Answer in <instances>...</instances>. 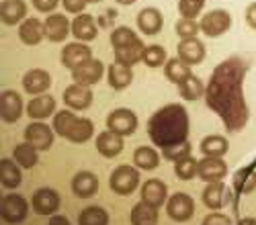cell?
Segmentation results:
<instances>
[{"instance_id": "cell-1", "label": "cell", "mask_w": 256, "mask_h": 225, "mask_svg": "<svg viewBox=\"0 0 256 225\" xmlns=\"http://www.w3.org/2000/svg\"><path fill=\"white\" fill-rule=\"evenodd\" d=\"M246 61L238 55L224 59L211 72L209 84L205 88L207 107L218 113L228 131H240L248 123V105L244 98V76Z\"/></svg>"}, {"instance_id": "cell-2", "label": "cell", "mask_w": 256, "mask_h": 225, "mask_svg": "<svg viewBox=\"0 0 256 225\" xmlns=\"http://www.w3.org/2000/svg\"><path fill=\"white\" fill-rule=\"evenodd\" d=\"M148 137L152 139L154 146L168 148L174 143L188 141V113L178 102L158 109L150 119H148Z\"/></svg>"}, {"instance_id": "cell-3", "label": "cell", "mask_w": 256, "mask_h": 225, "mask_svg": "<svg viewBox=\"0 0 256 225\" xmlns=\"http://www.w3.org/2000/svg\"><path fill=\"white\" fill-rule=\"evenodd\" d=\"M111 45H113L117 64L130 66V68L138 64L146 51V45L142 43V39L130 27H115L111 31Z\"/></svg>"}, {"instance_id": "cell-4", "label": "cell", "mask_w": 256, "mask_h": 225, "mask_svg": "<svg viewBox=\"0 0 256 225\" xmlns=\"http://www.w3.org/2000/svg\"><path fill=\"white\" fill-rule=\"evenodd\" d=\"M140 170L136 166H130V164H123V166L115 168L111 178H109V187L115 195L127 197L132 195L138 187H140Z\"/></svg>"}, {"instance_id": "cell-5", "label": "cell", "mask_w": 256, "mask_h": 225, "mask_svg": "<svg viewBox=\"0 0 256 225\" xmlns=\"http://www.w3.org/2000/svg\"><path fill=\"white\" fill-rule=\"evenodd\" d=\"M0 215L6 223H23L29 215V203L20 195H6L0 201Z\"/></svg>"}, {"instance_id": "cell-6", "label": "cell", "mask_w": 256, "mask_h": 225, "mask_svg": "<svg viewBox=\"0 0 256 225\" xmlns=\"http://www.w3.org/2000/svg\"><path fill=\"white\" fill-rule=\"evenodd\" d=\"M199 25H201V33L203 35H207V37H222L232 27V16H230L228 10L216 8V10H209L207 14H203Z\"/></svg>"}, {"instance_id": "cell-7", "label": "cell", "mask_w": 256, "mask_h": 225, "mask_svg": "<svg viewBox=\"0 0 256 225\" xmlns=\"http://www.w3.org/2000/svg\"><path fill=\"white\" fill-rule=\"evenodd\" d=\"M106 129H111L119 135H134L138 129V117L130 109H115L106 117Z\"/></svg>"}, {"instance_id": "cell-8", "label": "cell", "mask_w": 256, "mask_h": 225, "mask_svg": "<svg viewBox=\"0 0 256 225\" xmlns=\"http://www.w3.org/2000/svg\"><path fill=\"white\" fill-rule=\"evenodd\" d=\"M54 127L46 125L44 121H33L25 127V141H29L39 152H46L54 146Z\"/></svg>"}, {"instance_id": "cell-9", "label": "cell", "mask_w": 256, "mask_h": 225, "mask_svg": "<svg viewBox=\"0 0 256 225\" xmlns=\"http://www.w3.org/2000/svg\"><path fill=\"white\" fill-rule=\"evenodd\" d=\"M166 213L172 221H178V223H184L188 221L190 217L195 215V203L188 195L184 193H176L168 199L166 203Z\"/></svg>"}, {"instance_id": "cell-10", "label": "cell", "mask_w": 256, "mask_h": 225, "mask_svg": "<svg viewBox=\"0 0 256 225\" xmlns=\"http://www.w3.org/2000/svg\"><path fill=\"white\" fill-rule=\"evenodd\" d=\"M25 111L23 98L16 90H2L0 92V117L4 123H16Z\"/></svg>"}, {"instance_id": "cell-11", "label": "cell", "mask_w": 256, "mask_h": 225, "mask_svg": "<svg viewBox=\"0 0 256 225\" xmlns=\"http://www.w3.org/2000/svg\"><path fill=\"white\" fill-rule=\"evenodd\" d=\"M60 193L54 191V189H37L33 193V199H31V207L37 215H56V211L60 209Z\"/></svg>"}, {"instance_id": "cell-12", "label": "cell", "mask_w": 256, "mask_h": 225, "mask_svg": "<svg viewBox=\"0 0 256 225\" xmlns=\"http://www.w3.org/2000/svg\"><path fill=\"white\" fill-rule=\"evenodd\" d=\"M90 59H92V49L86 43H80V41L78 43H68L62 49V64L72 72L78 70L80 66H84Z\"/></svg>"}, {"instance_id": "cell-13", "label": "cell", "mask_w": 256, "mask_h": 225, "mask_svg": "<svg viewBox=\"0 0 256 225\" xmlns=\"http://www.w3.org/2000/svg\"><path fill=\"white\" fill-rule=\"evenodd\" d=\"M44 27H46V39L52 41V43H62L72 33V23L66 14H56V12L50 14L44 20Z\"/></svg>"}, {"instance_id": "cell-14", "label": "cell", "mask_w": 256, "mask_h": 225, "mask_svg": "<svg viewBox=\"0 0 256 225\" xmlns=\"http://www.w3.org/2000/svg\"><path fill=\"white\" fill-rule=\"evenodd\" d=\"M64 102L66 107L72 111H84L92 105V90L90 86H84V84H70L66 90H64Z\"/></svg>"}, {"instance_id": "cell-15", "label": "cell", "mask_w": 256, "mask_h": 225, "mask_svg": "<svg viewBox=\"0 0 256 225\" xmlns=\"http://www.w3.org/2000/svg\"><path fill=\"white\" fill-rule=\"evenodd\" d=\"M50 86H52V76L44 68H33L23 76V88H25V92H29L33 96L46 94V90Z\"/></svg>"}, {"instance_id": "cell-16", "label": "cell", "mask_w": 256, "mask_h": 225, "mask_svg": "<svg viewBox=\"0 0 256 225\" xmlns=\"http://www.w3.org/2000/svg\"><path fill=\"white\" fill-rule=\"evenodd\" d=\"M176 53H178L176 57H180L184 64L197 66L205 59L207 51H205V45L201 43V41L197 37H193V39H180V43L176 47Z\"/></svg>"}, {"instance_id": "cell-17", "label": "cell", "mask_w": 256, "mask_h": 225, "mask_svg": "<svg viewBox=\"0 0 256 225\" xmlns=\"http://www.w3.org/2000/svg\"><path fill=\"white\" fill-rule=\"evenodd\" d=\"M228 174V164L222 160V158H203L199 162V172L197 176L201 180H205L207 184L209 182H220L224 180Z\"/></svg>"}, {"instance_id": "cell-18", "label": "cell", "mask_w": 256, "mask_h": 225, "mask_svg": "<svg viewBox=\"0 0 256 225\" xmlns=\"http://www.w3.org/2000/svg\"><path fill=\"white\" fill-rule=\"evenodd\" d=\"M72 35L80 41V43H88V41L96 39L98 27L92 14H76L72 20Z\"/></svg>"}, {"instance_id": "cell-19", "label": "cell", "mask_w": 256, "mask_h": 225, "mask_svg": "<svg viewBox=\"0 0 256 225\" xmlns=\"http://www.w3.org/2000/svg\"><path fill=\"white\" fill-rule=\"evenodd\" d=\"M125 143H123V135L106 129L102 131L98 137H96V152L102 156V158H115L123 152Z\"/></svg>"}, {"instance_id": "cell-20", "label": "cell", "mask_w": 256, "mask_h": 225, "mask_svg": "<svg viewBox=\"0 0 256 225\" xmlns=\"http://www.w3.org/2000/svg\"><path fill=\"white\" fill-rule=\"evenodd\" d=\"M102 72H104L102 61H98V59L92 57L90 61H86L84 66H80L78 70L72 72V80L76 82V84L92 86V84H96V82L102 78Z\"/></svg>"}, {"instance_id": "cell-21", "label": "cell", "mask_w": 256, "mask_h": 225, "mask_svg": "<svg viewBox=\"0 0 256 225\" xmlns=\"http://www.w3.org/2000/svg\"><path fill=\"white\" fill-rule=\"evenodd\" d=\"M166 197H168V189L166 184L158 178H152V180H146L144 187H142V201L152 205V207L160 209L162 205L166 203Z\"/></svg>"}, {"instance_id": "cell-22", "label": "cell", "mask_w": 256, "mask_h": 225, "mask_svg": "<svg viewBox=\"0 0 256 225\" xmlns=\"http://www.w3.org/2000/svg\"><path fill=\"white\" fill-rule=\"evenodd\" d=\"M162 25H164V18H162V12L158 8L148 6V8L140 10V14H138V29L144 35H158L162 31Z\"/></svg>"}, {"instance_id": "cell-23", "label": "cell", "mask_w": 256, "mask_h": 225, "mask_svg": "<svg viewBox=\"0 0 256 225\" xmlns=\"http://www.w3.org/2000/svg\"><path fill=\"white\" fill-rule=\"evenodd\" d=\"M96 191H98V178H96V174L82 170V172H78L72 178V193L78 199H90V197L96 195Z\"/></svg>"}, {"instance_id": "cell-24", "label": "cell", "mask_w": 256, "mask_h": 225, "mask_svg": "<svg viewBox=\"0 0 256 225\" xmlns=\"http://www.w3.org/2000/svg\"><path fill=\"white\" fill-rule=\"evenodd\" d=\"M46 37V27L39 18H25L18 27V39L23 41L25 45H37L41 43V39Z\"/></svg>"}, {"instance_id": "cell-25", "label": "cell", "mask_w": 256, "mask_h": 225, "mask_svg": "<svg viewBox=\"0 0 256 225\" xmlns=\"http://www.w3.org/2000/svg\"><path fill=\"white\" fill-rule=\"evenodd\" d=\"M56 113V98L50 94H39L27 105V115L33 121H44Z\"/></svg>"}, {"instance_id": "cell-26", "label": "cell", "mask_w": 256, "mask_h": 225, "mask_svg": "<svg viewBox=\"0 0 256 225\" xmlns=\"http://www.w3.org/2000/svg\"><path fill=\"white\" fill-rule=\"evenodd\" d=\"M27 16V4L23 0H2L0 4V18L4 25H16Z\"/></svg>"}, {"instance_id": "cell-27", "label": "cell", "mask_w": 256, "mask_h": 225, "mask_svg": "<svg viewBox=\"0 0 256 225\" xmlns=\"http://www.w3.org/2000/svg\"><path fill=\"white\" fill-rule=\"evenodd\" d=\"M226 197H228V189H226V184L220 180V182H209L201 199H203V205L207 209H213V211H218L224 207V203H226Z\"/></svg>"}, {"instance_id": "cell-28", "label": "cell", "mask_w": 256, "mask_h": 225, "mask_svg": "<svg viewBox=\"0 0 256 225\" xmlns=\"http://www.w3.org/2000/svg\"><path fill=\"white\" fill-rule=\"evenodd\" d=\"M106 78H109V84L115 90H125L127 86L134 82V70L130 66H123V64H111L109 70H106Z\"/></svg>"}, {"instance_id": "cell-29", "label": "cell", "mask_w": 256, "mask_h": 225, "mask_svg": "<svg viewBox=\"0 0 256 225\" xmlns=\"http://www.w3.org/2000/svg\"><path fill=\"white\" fill-rule=\"evenodd\" d=\"M0 182H2L4 189H16L20 182H23V174H20V166L14 160L2 158L0 160Z\"/></svg>"}, {"instance_id": "cell-30", "label": "cell", "mask_w": 256, "mask_h": 225, "mask_svg": "<svg viewBox=\"0 0 256 225\" xmlns=\"http://www.w3.org/2000/svg\"><path fill=\"white\" fill-rule=\"evenodd\" d=\"M199 148L205 158H224L230 150V141L224 135H207L201 139Z\"/></svg>"}, {"instance_id": "cell-31", "label": "cell", "mask_w": 256, "mask_h": 225, "mask_svg": "<svg viewBox=\"0 0 256 225\" xmlns=\"http://www.w3.org/2000/svg\"><path fill=\"white\" fill-rule=\"evenodd\" d=\"M164 76H166V80H170L172 84L178 86L188 76H193V72H190V66L184 64L180 57H170L164 64Z\"/></svg>"}, {"instance_id": "cell-32", "label": "cell", "mask_w": 256, "mask_h": 225, "mask_svg": "<svg viewBox=\"0 0 256 225\" xmlns=\"http://www.w3.org/2000/svg\"><path fill=\"white\" fill-rule=\"evenodd\" d=\"M130 221H132V225H156L158 223V209L142 201L132 207Z\"/></svg>"}, {"instance_id": "cell-33", "label": "cell", "mask_w": 256, "mask_h": 225, "mask_svg": "<svg viewBox=\"0 0 256 225\" xmlns=\"http://www.w3.org/2000/svg\"><path fill=\"white\" fill-rule=\"evenodd\" d=\"M37 152H39V150L33 148L29 141L18 143V146H14V150H12V160L18 164L20 168H33L35 164L39 162Z\"/></svg>"}, {"instance_id": "cell-34", "label": "cell", "mask_w": 256, "mask_h": 225, "mask_svg": "<svg viewBox=\"0 0 256 225\" xmlns=\"http://www.w3.org/2000/svg\"><path fill=\"white\" fill-rule=\"evenodd\" d=\"M134 164L136 168L140 170H156L158 164H160V156L154 148H148V146H142L134 152Z\"/></svg>"}, {"instance_id": "cell-35", "label": "cell", "mask_w": 256, "mask_h": 225, "mask_svg": "<svg viewBox=\"0 0 256 225\" xmlns=\"http://www.w3.org/2000/svg\"><path fill=\"white\" fill-rule=\"evenodd\" d=\"M94 133V123L90 119H84V117H78V121L74 123V127L72 131L68 133V141L72 143H84V141H88Z\"/></svg>"}, {"instance_id": "cell-36", "label": "cell", "mask_w": 256, "mask_h": 225, "mask_svg": "<svg viewBox=\"0 0 256 225\" xmlns=\"http://www.w3.org/2000/svg\"><path fill=\"white\" fill-rule=\"evenodd\" d=\"M78 225H109V213H106L102 207H86L82 209L78 215Z\"/></svg>"}, {"instance_id": "cell-37", "label": "cell", "mask_w": 256, "mask_h": 225, "mask_svg": "<svg viewBox=\"0 0 256 225\" xmlns=\"http://www.w3.org/2000/svg\"><path fill=\"white\" fill-rule=\"evenodd\" d=\"M254 189H256V172L254 170L244 168L234 174V191L238 195H248Z\"/></svg>"}, {"instance_id": "cell-38", "label": "cell", "mask_w": 256, "mask_h": 225, "mask_svg": "<svg viewBox=\"0 0 256 225\" xmlns=\"http://www.w3.org/2000/svg\"><path fill=\"white\" fill-rule=\"evenodd\" d=\"M178 92L184 100H197L205 94V86H203V82L201 78H197L195 74L193 76H188L182 84H178Z\"/></svg>"}, {"instance_id": "cell-39", "label": "cell", "mask_w": 256, "mask_h": 225, "mask_svg": "<svg viewBox=\"0 0 256 225\" xmlns=\"http://www.w3.org/2000/svg\"><path fill=\"white\" fill-rule=\"evenodd\" d=\"M142 61L148 66V68H160L166 64V51L162 45H146V51H144V57Z\"/></svg>"}, {"instance_id": "cell-40", "label": "cell", "mask_w": 256, "mask_h": 225, "mask_svg": "<svg viewBox=\"0 0 256 225\" xmlns=\"http://www.w3.org/2000/svg\"><path fill=\"white\" fill-rule=\"evenodd\" d=\"M197 172H199V162L193 156H188V158L174 164V174L180 180H193L197 176Z\"/></svg>"}, {"instance_id": "cell-41", "label": "cell", "mask_w": 256, "mask_h": 225, "mask_svg": "<svg viewBox=\"0 0 256 225\" xmlns=\"http://www.w3.org/2000/svg\"><path fill=\"white\" fill-rule=\"evenodd\" d=\"M193 154V146H190L188 141H182V143H174V146H168L162 150V156L168 160V162H180L184 158H188Z\"/></svg>"}, {"instance_id": "cell-42", "label": "cell", "mask_w": 256, "mask_h": 225, "mask_svg": "<svg viewBox=\"0 0 256 225\" xmlns=\"http://www.w3.org/2000/svg\"><path fill=\"white\" fill-rule=\"evenodd\" d=\"M174 31H176V35L180 37V39H193V37H197V33L201 31V25L197 23L195 18H178L176 20V25H174Z\"/></svg>"}, {"instance_id": "cell-43", "label": "cell", "mask_w": 256, "mask_h": 225, "mask_svg": "<svg viewBox=\"0 0 256 225\" xmlns=\"http://www.w3.org/2000/svg\"><path fill=\"white\" fill-rule=\"evenodd\" d=\"M205 6V0H178V12L182 18H197Z\"/></svg>"}, {"instance_id": "cell-44", "label": "cell", "mask_w": 256, "mask_h": 225, "mask_svg": "<svg viewBox=\"0 0 256 225\" xmlns=\"http://www.w3.org/2000/svg\"><path fill=\"white\" fill-rule=\"evenodd\" d=\"M62 4L66 8V12H70V14H82L88 4V0H62Z\"/></svg>"}, {"instance_id": "cell-45", "label": "cell", "mask_w": 256, "mask_h": 225, "mask_svg": "<svg viewBox=\"0 0 256 225\" xmlns=\"http://www.w3.org/2000/svg\"><path fill=\"white\" fill-rule=\"evenodd\" d=\"M203 225H232V219L224 213H209L203 219Z\"/></svg>"}, {"instance_id": "cell-46", "label": "cell", "mask_w": 256, "mask_h": 225, "mask_svg": "<svg viewBox=\"0 0 256 225\" xmlns=\"http://www.w3.org/2000/svg\"><path fill=\"white\" fill-rule=\"evenodd\" d=\"M31 2L39 12H54L56 6L60 4V0H31Z\"/></svg>"}, {"instance_id": "cell-47", "label": "cell", "mask_w": 256, "mask_h": 225, "mask_svg": "<svg viewBox=\"0 0 256 225\" xmlns=\"http://www.w3.org/2000/svg\"><path fill=\"white\" fill-rule=\"evenodd\" d=\"M244 18H246V25H248L250 29L256 31V2H250V4L246 6V14H244Z\"/></svg>"}, {"instance_id": "cell-48", "label": "cell", "mask_w": 256, "mask_h": 225, "mask_svg": "<svg viewBox=\"0 0 256 225\" xmlns=\"http://www.w3.org/2000/svg\"><path fill=\"white\" fill-rule=\"evenodd\" d=\"M48 225H70V219L66 215H50V223Z\"/></svg>"}, {"instance_id": "cell-49", "label": "cell", "mask_w": 256, "mask_h": 225, "mask_svg": "<svg viewBox=\"0 0 256 225\" xmlns=\"http://www.w3.org/2000/svg\"><path fill=\"white\" fill-rule=\"evenodd\" d=\"M238 225H256V219L254 217H244L238 221Z\"/></svg>"}, {"instance_id": "cell-50", "label": "cell", "mask_w": 256, "mask_h": 225, "mask_svg": "<svg viewBox=\"0 0 256 225\" xmlns=\"http://www.w3.org/2000/svg\"><path fill=\"white\" fill-rule=\"evenodd\" d=\"M117 4H121V6H130V4H134L136 0H115Z\"/></svg>"}, {"instance_id": "cell-51", "label": "cell", "mask_w": 256, "mask_h": 225, "mask_svg": "<svg viewBox=\"0 0 256 225\" xmlns=\"http://www.w3.org/2000/svg\"><path fill=\"white\" fill-rule=\"evenodd\" d=\"M88 2H102V0H88Z\"/></svg>"}]
</instances>
